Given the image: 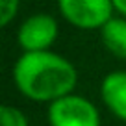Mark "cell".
Listing matches in <instances>:
<instances>
[{
  "label": "cell",
  "mask_w": 126,
  "mask_h": 126,
  "mask_svg": "<svg viewBox=\"0 0 126 126\" xmlns=\"http://www.w3.org/2000/svg\"><path fill=\"white\" fill-rule=\"evenodd\" d=\"M13 80L26 98L52 104L72 94L78 72L69 59L56 52H24L13 67Z\"/></svg>",
  "instance_id": "1"
},
{
  "label": "cell",
  "mask_w": 126,
  "mask_h": 126,
  "mask_svg": "<svg viewBox=\"0 0 126 126\" xmlns=\"http://www.w3.org/2000/svg\"><path fill=\"white\" fill-rule=\"evenodd\" d=\"M58 6L63 19L82 30H102L115 11L111 0H58Z\"/></svg>",
  "instance_id": "2"
},
{
  "label": "cell",
  "mask_w": 126,
  "mask_h": 126,
  "mask_svg": "<svg viewBox=\"0 0 126 126\" xmlns=\"http://www.w3.org/2000/svg\"><path fill=\"white\" fill-rule=\"evenodd\" d=\"M50 126H100V115L93 102L78 94H67L48 108Z\"/></svg>",
  "instance_id": "3"
},
{
  "label": "cell",
  "mask_w": 126,
  "mask_h": 126,
  "mask_svg": "<svg viewBox=\"0 0 126 126\" xmlns=\"http://www.w3.org/2000/svg\"><path fill=\"white\" fill-rule=\"evenodd\" d=\"M17 37L24 52L48 50L58 37V22L48 13L32 15L20 24Z\"/></svg>",
  "instance_id": "4"
},
{
  "label": "cell",
  "mask_w": 126,
  "mask_h": 126,
  "mask_svg": "<svg viewBox=\"0 0 126 126\" xmlns=\"http://www.w3.org/2000/svg\"><path fill=\"white\" fill-rule=\"evenodd\" d=\"M100 96L108 110L126 122V71L110 72L102 80Z\"/></svg>",
  "instance_id": "5"
},
{
  "label": "cell",
  "mask_w": 126,
  "mask_h": 126,
  "mask_svg": "<svg viewBox=\"0 0 126 126\" xmlns=\"http://www.w3.org/2000/svg\"><path fill=\"white\" fill-rule=\"evenodd\" d=\"M100 37L113 56L126 59V17H113L100 30Z\"/></svg>",
  "instance_id": "6"
},
{
  "label": "cell",
  "mask_w": 126,
  "mask_h": 126,
  "mask_svg": "<svg viewBox=\"0 0 126 126\" xmlns=\"http://www.w3.org/2000/svg\"><path fill=\"white\" fill-rule=\"evenodd\" d=\"M0 126H28V119L19 108L2 106L0 108Z\"/></svg>",
  "instance_id": "7"
},
{
  "label": "cell",
  "mask_w": 126,
  "mask_h": 126,
  "mask_svg": "<svg viewBox=\"0 0 126 126\" xmlns=\"http://www.w3.org/2000/svg\"><path fill=\"white\" fill-rule=\"evenodd\" d=\"M19 9V0H0V24L8 26L17 15Z\"/></svg>",
  "instance_id": "8"
},
{
  "label": "cell",
  "mask_w": 126,
  "mask_h": 126,
  "mask_svg": "<svg viewBox=\"0 0 126 126\" xmlns=\"http://www.w3.org/2000/svg\"><path fill=\"white\" fill-rule=\"evenodd\" d=\"M115 11H119L122 17H126V0H111Z\"/></svg>",
  "instance_id": "9"
}]
</instances>
